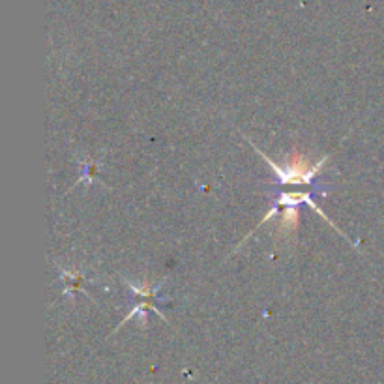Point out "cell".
<instances>
[{"mask_svg":"<svg viewBox=\"0 0 384 384\" xmlns=\"http://www.w3.org/2000/svg\"><path fill=\"white\" fill-rule=\"evenodd\" d=\"M255 152H259V154L263 156L264 162L268 163V167L276 172V177H278V180L281 184H311V180H313L318 172H321V169L324 167V163L328 162V156H324L321 162L313 163L306 154H300V152L296 150L289 156L285 165H278V163L272 162V160L259 150V148H255Z\"/></svg>","mask_w":384,"mask_h":384,"instance_id":"cell-1","label":"cell"},{"mask_svg":"<svg viewBox=\"0 0 384 384\" xmlns=\"http://www.w3.org/2000/svg\"><path fill=\"white\" fill-rule=\"evenodd\" d=\"M302 202H306V204H309V208L311 210H315V212L318 214V216L323 217V219H326V223H330L332 227L338 231V233H341L338 227H336L334 223L330 222L328 217L324 216V212L321 210V208L317 207L313 202V199H311V193H306V192H287V193H281L276 201H274V208L276 207H299V204H302Z\"/></svg>","mask_w":384,"mask_h":384,"instance_id":"cell-2","label":"cell"},{"mask_svg":"<svg viewBox=\"0 0 384 384\" xmlns=\"http://www.w3.org/2000/svg\"><path fill=\"white\" fill-rule=\"evenodd\" d=\"M300 223V214L296 207H285L284 217H281V223H278V229H276V237H289V234H294L299 231Z\"/></svg>","mask_w":384,"mask_h":384,"instance_id":"cell-3","label":"cell"},{"mask_svg":"<svg viewBox=\"0 0 384 384\" xmlns=\"http://www.w3.org/2000/svg\"><path fill=\"white\" fill-rule=\"evenodd\" d=\"M128 285H130V289H132L135 294H141V296H154V294L157 293V289H150V284H145L142 287H137V285H133L132 281H128Z\"/></svg>","mask_w":384,"mask_h":384,"instance_id":"cell-4","label":"cell"}]
</instances>
